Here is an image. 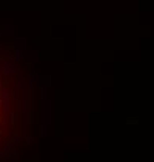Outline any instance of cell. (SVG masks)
Masks as SVG:
<instances>
[{
    "instance_id": "1",
    "label": "cell",
    "mask_w": 154,
    "mask_h": 162,
    "mask_svg": "<svg viewBox=\"0 0 154 162\" xmlns=\"http://www.w3.org/2000/svg\"><path fill=\"white\" fill-rule=\"evenodd\" d=\"M126 123L128 125H137V123H139V120H137V118L134 120V118H132V120H126Z\"/></svg>"
}]
</instances>
